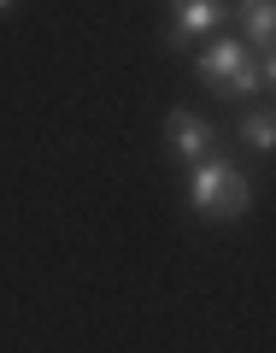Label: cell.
Listing matches in <instances>:
<instances>
[{"label": "cell", "instance_id": "6da1fadb", "mask_svg": "<svg viewBox=\"0 0 276 353\" xmlns=\"http://www.w3.org/2000/svg\"><path fill=\"white\" fill-rule=\"evenodd\" d=\"M189 212L212 218V224H235L253 212V183L247 171H235V159L206 153L200 165H189Z\"/></svg>", "mask_w": 276, "mask_h": 353}, {"label": "cell", "instance_id": "7a4b0ae2", "mask_svg": "<svg viewBox=\"0 0 276 353\" xmlns=\"http://www.w3.org/2000/svg\"><path fill=\"white\" fill-rule=\"evenodd\" d=\"M194 71L206 77V88H212L217 101H253L259 94V59H253V48L247 41H235V36H224V41H212V48L194 59Z\"/></svg>", "mask_w": 276, "mask_h": 353}, {"label": "cell", "instance_id": "3957f363", "mask_svg": "<svg viewBox=\"0 0 276 353\" xmlns=\"http://www.w3.org/2000/svg\"><path fill=\"white\" fill-rule=\"evenodd\" d=\"M217 24H229V0H171L164 48H171V53H182L194 36H212Z\"/></svg>", "mask_w": 276, "mask_h": 353}, {"label": "cell", "instance_id": "277c9868", "mask_svg": "<svg viewBox=\"0 0 276 353\" xmlns=\"http://www.w3.org/2000/svg\"><path fill=\"white\" fill-rule=\"evenodd\" d=\"M164 141H171V153L182 165H200L206 153H217V130L200 112H189V106H171L164 112Z\"/></svg>", "mask_w": 276, "mask_h": 353}, {"label": "cell", "instance_id": "5b68a950", "mask_svg": "<svg viewBox=\"0 0 276 353\" xmlns=\"http://www.w3.org/2000/svg\"><path fill=\"white\" fill-rule=\"evenodd\" d=\"M229 18L241 24V36H247L253 53L276 48V0H235V6H229Z\"/></svg>", "mask_w": 276, "mask_h": 353}, {"label": "cell", "instance_id": "8992f818", "mask_svg": "<svg viewBox=\"0 0 276 353\" xmlns=\"http://www.w3.org/2000/svg\"><path fill=\"white\" fill-rule=\"evenodd\" d=\"M235 141L253 148V153H276V106H253V112H241Z\"/></svg>", "mask_w": 276, "mask_h": 353}, {"label": "cell", "instance_id": "52a82bcc", "mask_svg": "<svg viewBox=\"0 0 276 353\" xmlns=\"http://www.w3.org/2000/svg\"><path fill=\"white\" fill-rule=\"evenodd\" d=\"M259 83H264V88H276V48H264V53H259Z\"/></svg>", "mask_w": 276, "mask_h": 353}, {"label": "cell", "instance_id": "ba28073f", "mask_svg": "<svg viewBox=\"0 0 276 353\" xmlns=\"http://www.w3.org/2000/svg\"><path fill=\"white\" fill-rule=\"evenodd\" d=\"M12 6H18V0H0V12H12Z\"/></svg>", "mask_w": 276, "mask_h": 353}]
</instances>
